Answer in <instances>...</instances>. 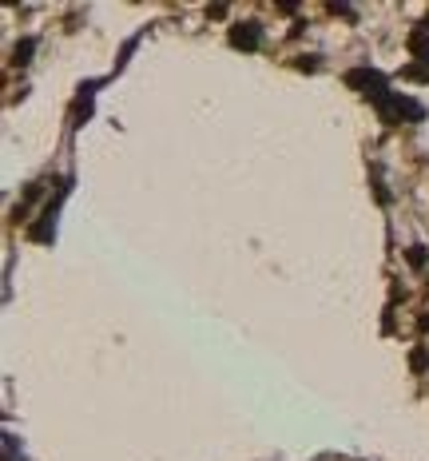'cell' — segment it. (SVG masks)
Returning <instances> with one entry per match:
<instances>
[{
  "mask_svg": "<svg viewBox=\"0 0 429 461\" xmlns=\"http://www.w3.org/2000/svg\"><path fill=\"white\" fill-rule=\"evenodd\" d=\"M378 116H381L386 123H402V120L421 123V120H426V108H421L417 99L402 96V92H393L390 99H381V104H378Z\"/></svg>",
  "mask_w": 429,
  "mask_h": 461,
  "instance_id": "6da1fadb",
  "label": "cell"
},
{
  "mask_svg": "<svg viewBox=\"0 0 429 461\" xmlns=\"http://www.w3.org/2000/svg\"><path fill=\"white\" fill-rule=\"evenodd\" d=\"M346 84L358 88V92H362L366 99H374V104H381V99L393 96L390 84H386V76L374 72V68H350V72H346Z\"/></svg>",
  "mask_w": 429,
  "mask_h": 461,
  "instance_id": "7a4b0ae2",
  "label": "cell"
},
{
  "mask_svg": "<svg viewBox=\"0 0 429 461\" xmlns=\"http://www.w3.org/2000/svg\"><path fill=\"white\" fill-rule=\"evenodd\" d=\"M231 44L243 52H255L262 44V25L258 20H243V25H231Z\"/></svg>",
  "mask_w": 429,
  "mask_h": 461,
  "instance_id": "3957f363",
  "label": "cell"
},
{
  "mask_svg": "<svg viewBox=\"0 0 429 461\" xmlns=\"http://www.w3.org/2000/svg\"><path fill=\"white\" fill-rule=\"evenodd\" d=\"M409 52L421 60V68H429V32L426 28H414V32H409Z\"/></svg>",
  "mask_w": 429,
  "mask_h": 461,
  "instance_id": "277c9868",
  "label": "cell"
},
{
  "mask_svg": "<svg viewBox=\"0 0 429 461\" xmlns=\"http://www.w3.org/2000/svg\"><path fill=\"white\" fill-rule=\"evenodd\" d=\"M32 52H36V40H20V44H16V52H13V60H16V64H28V56H32Z\"/></svg>",
  "mask_w": 429,
  "mask_h": 461,
  "instance_id": "5b68a950",
  "label": "cell"
},
{
  "mask_svg": "<svg viewBox=\"0 0 429 461\" xmlns=\"http://www.w3.org/2000/svg\"><path fill=\"white\" fill-rule=\"evenodd\" d=\"M409 366H414L417 374H421V370L429 366V350H414V358H409Z\"/></svg>",
  "mask_w": 429,
  "mask_h": 461,
  "instance_id": "8992f818",
  "label": "cell"
},
{
  "mask_svg": "<svg viewBox=\"0 0 429 461\" xmlns=\"http://www.w3.org/2000/svg\"><path fill=\"white\" fill-rule=\"evenodd\" d=\"M402 76H405V80H429V68H417V64H409Z\"/></svg>",
  "mask_w": 429,
  "mask_h": 461,
  "instance_id": "52a82bcc",
  "label": "cell"
},
{
  "mask_svg": "<svg viewBox=\"0 0 429 461\" xmlns=\"http://www.w3.org/2000/svg\"><path fill=\"white\" fill-rule=\"evenodd\" d=\"M409 263H414L417 270L426 267V247H409Z\"/></svg>",
  "mask_w": 429,
  "mask_h": 461,
  "instance_id": "ba28073f",
  "label": "cell"
},
{
  "mask_svg": "<svg viewBox=\"0 0 429 461\" xmlns=\"http://www.w3.org/2000/svg\"><path fill=\"white\" fill-rule=\"evenodd\" d=\"M298 68H310V72H314V68H318V56H302V60H298Z\"/></svg>",
  "mask_w": 429,
  "mask_h": 461,
  "instance_id": "9c48e42d",
  "label": "cell"
}]
</instances>
